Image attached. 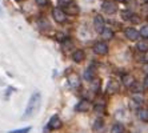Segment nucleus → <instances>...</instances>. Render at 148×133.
Wrapping results in <instances>:
<instances>
[{"label": "nucleus", "instance_id": "obj_12", "mask_svg": "<svg viewBox=\"0 0 148 133\" xmlns=\"http://www.w3.org/2000/svg\"><path fill=\"white\" fill-rule=\"evenodd\" d=\"M68 83H69V85L72 87L73 89H77L80 87V78L77 77L76 75H71L68 77Z\"/></svg>", "mask_w": 148, "mask_h": 133}, {"label": "nucleus", "instance_id": "obj_3", "mask_svg": "<svg viewBox=\"0 0 148 133\" xmlns=\"http://www.w3.org/2000/svg\"><path fill=\"white\" fill-rule=\"evenodd\" d=\"M52 16L55 19L56 23H64L66 21V14L62 8H53L52 10Z\"/></svg>", "mask_w": 148, "mask_h": 133}, {"label": "nucleus", "instance_id": "obj_23", "mask_svg": "<svg viewBox=\"0 0 148 133\" xmlns=\"http://www.w3.org/2000/svg\"><path fill=\"white\" fill-rule=\"evenodd\" d=\"M69 3H72V0H59V4H60V7L64 8L66 5H68Z\"/></svg>", "mask_w": 148, "mask_h": 133}, {"label": "nucleus", "instance_id": "obj_26", "mask_svg": "<svg viewBox=\"0 0 148 133\" xmlns=\"http://www.w3.org/2000/svg\"><path fill=\"white\" fill-rule=\"evenodd\" d=\"M95 110H96V112H103V110H104V105H96V106H95Z\"/></svg>", "mask_w": 148, "mask_h": 133}, {"label": "nucleus", "instance_id": "obj_19", "mask_svg": "<svg viewBox=\"0 0 148 133\" xmlns=\"http://www.w3.org/2000/svg\"><path fill=\"white\" fill-rule=\"evenodd\" d=\"M123 130H124V125L120 123L114 124V126H112V133H123Z\"/></svg>", "mask_w": 148, "mask_h": 133}, {"label": "nucleus", "instance_id": "obj_17", "mask_svg": "<svg viewBox=\"0 0 148 133\" xmlns=\"http://www.w3.org/2000/svg\"><path fill=\"white\" fill-rule=\"evenodd\" d=\"M138 49L140 52H147L148 51V41H147V39L143 40V41H139L138 43Z\"/></svg>", "mask_w": 148, "mask_h": 133}, {"label": "nucleus", "instance_id": "obj_6", "mask_svg": "<svg viewBox=\"0 0 148 133\" xmlns=\"http://www.w3.org/2000/svg\"><path fill=\"white\" fill-rule=\"evenodd\" d=\"M93 52L95 53H97V55H106L108 52V47L106 43H103V41H99V43H96V44L93 45Z\"/></svg>", "mask_w": 148, "mask_h": 133}, {"label": "nucleus", "instance_id": "obj_14", "mask_svg": "<svg viewBox=\"0 0 148 133\" xmlns=\"http://www.w3.org/2000/svg\"><path fill=\"white\" fill-rule=\"evenodd\" d=\"M138 117L141 121H148V109L140 108V109L138 110Z\"/></svg>", "mask_w": 148, "mask_h": 133}, {"label": "nucleus", "instance_id": "obj_2", "mask_svg": "<svg viewBox=\"0 0 148 133\" xmlns=\"http://www.w3.org/2000/svg\"><path fill=\"white\" fill-rule=\"evenodd\" d=\"M101 10H103L104 14L114 15L115 12H116V10H117V5L115 3H112V1H104L103 5H101Z\"/></svg>", "mask_w": 148, "mask_h": 133}, {"label": "nucleus", "instance_id": "obj_29", "mask_svg": "<svg viewBox=\"0 0 148 133\" xmlns=\"http://www.w3.org/2000/svg\"><path fill=\"white\" fill-rule=\"evenodd\" d=\"M144 1H145V3H147V4H148V0H144Z\"/></svg>", "mask_w": 148, "mask_h": 133}, {"label": "nucleus", "instance_id": "obj_7", "mask_svg": "<svg viewBox=\"0 0 148 133\" xmlns=\"http://www.w3.org/2000/svg\"><path fill=\"white\" fill-rule=\"evenodd\" d=\"M63 11H64V14L66 15H77L80 12V10H79V7L76 5L75 3H69L68 5H66L64 8H62Z\"/></svg>", "mask_w": 148, "mask_h": 133}, {"label": "nucleus", "instance_id": "obj_10", "mask_svg": "<svg viewBox=\"0 0 148 133\" xmlns=\"http://www.w3.org/2000/svg\"><path fill=\"white\" fill-rule=\"evenodd\" d=\"M117 91H119V83H117L116 80H110L107 84V93L114 95V93H116Z\"/></svg>", "mask_w": 148, "mask_h": 133}, {"label": "nucleus", "instance_id": "obj_4", "mask_svg": "<svg viewBox=\"0 0 148 133\" xmlns=\"http://www.w3.org/2000/svg\"><path fill=\"white\" fill-rule=\"evenodd\" d=\"M90 109H92V102L90 100H80L76 105V110L79 112H88Z\"/></svg>", "mask_w": 148, "mask_h": 133}, {"label": "nucleus", "instance_id": "obj_15", "mask_svg": "<svg viewBox=\"0 0 148 133\" xmlns=\"http://www.w3.org/2000/svg\"><path fill=\"white\" fill-rule=\"evenodd\" d=\"M101 38H103L104 40H111V39L114 38V32H112V29L104 28L103 31H101Z\"/></svg>", "mask_w": 148, "mask_h": 133}, {"label": "nucleus", "instance_id": "obj_21", "mask_svg": "<svg viewBox=\"0 0 148 133\" xmlns=\"http://www.w3.org/2000/svg\"><path fill=\"white\" fill-rule=\"evenodd\" d=\"M140 36L141 38H144V39H148V25H144V27H141L140 29Z\"/></svg>", "mask_w": 148, "mask_h": 133}, {"label": "nucleus", "instance_id": "obj_25", "mask_svg": "<svg viewBox=\"0 0 148 133\" xmlns=\"http://www.w3.org/2000/svg\"><path fill=\"white\" fill-rule=\"evenodd\" d=\"M35 1H36V3H38L39 5H47L49 0H35Z\"/></svg>", "mask_w": 148, "mask_h": 133}, {"label": "nucleus", "instance_id": "obj_5", "mask_svg": "<svg viewBox=\"0 0 148 133\" xmlns=\"http://www.w3.org/2000/svg\"><path fill=\"white\" fill-rule=\"evenodd\" d=\"M124 35H125L127 39H130L131 41H136L139 39V36H140L139 31H136L135 28H131V27H128L124 29Z\"/></svg>", "mask_w": 148, "mask_h": 133}, {"label": "nucleus", "instance_id": "obj_8", "mask_svg": "<svg viewBox=\"0 0 148 133\" xmlns=\"http://www.w3.org/2000/svg\"><path fill=\"white\" fill-rule=\"evenodd\" d=\"M104 19L103 16H100V15H97L96 17H95V20H93V27H95V29H96V32H99V33H101V31H103L104 28Z\"/></svg>", "mask_w": 148, "mask_h": 133}, {"label": "nucleus", "instance_id": "obj_18", "mask_svg": "<svg viewBox=\"0 0 148 133\" xmlns=\"http://www.w3.org/2000/svg\"><path fill=\"white\" fill-rule=\"evenodd\" d=\"M93 77H95V72H93V68H88L86 72H84V78H86L87 81H91Z\"/></svg>", "mask_w": 148, "mask_h": 133}, {"label": "nucleus", "instance_id": "obj_11", "mask_svg": "<svg viewBox=\"0 0 148 133\" xmlns=\"http://www.w3.org/2000/svg\"><path fill=\"white\" fill-rule=\"evenodd\" d=\"M84 57H86V53H84L82 49H76L72 53V60L76 63H82L83 60H84Z\"/></svg>", "mask_w": 148, "mask_h": 133}, {"label": "nucleus", "instance_id": "obj_1", "mask_svg": "<svg viewBox=\"0 0 148 133\" xmlns=\"http://www.w3.org/2000/svg\"><path fill=\"white\" fill-rule=\"evenodd\" d=\"M39 102H40V93H34L31 96V99L28 101V105H27V110H25L24 116H29L32 113L36 110V108L39 106Z\"/></svg>", "mask_w": 148, "mask_h": 133}, {"label": "nucleus", "instance_id": "obj_24", "mask_svg": "<svg viewBox=\"0 0 148 133\" xmlns=\"http://www.w3.org/2000/svg\"><path fill=\"white\" fill-rule=\"evenodd\" d=\"M56 35H58V36H56V39H58L59 41H62V43L64 40H67V39H68L67 36H64V33H60V32H59V33H56Z\"/></svg>", "mask_w": 148, "mask_h": 133}, {"label": "nucleus", "instance_id": "obj_22", "mask_svg": "<svg viewBox=\"0 0 148 133\" xmlns=\"http://www.w3.org/2000/svg\"><path fill=\"white\" fill-rule=\"evenodd\" d=\"M31 130V128H23V129H16V130H11L10 133H28Z\"/></svg>", "mask_w": 148, "mask_h": 133}, {"label": "nucleus", "instance_id": "obj_20", "mask_svg": "<svg viewBox=\"0 0 148 133\" xmlns=\"http://www.w3.org/2000/svg\"><path fill=\"white\" fill-rule=\"evenodd\" d=\"M103 125H104V121L101 119H97L96 121H95V124H93V129L95 130H99V129H101L103 128Z\"/></svg>", "mask_w": 148, "mask_h": 133}, {"label": "nucleus", "instance_id": "obj_28", "mask_svg": "<svg viewBox=\"0 0 148 133\" xmlns=\"http://www.w3.org/2000/svg\"><path fill=\"white\" fill-rule=\"evenodd\" d=\"M115 1H117V3H123V1H125V0H115Z\"/></svg>", "mask_w": 148, "mask_h": 133}, {"label": "nucleus", "instance_id": "obj_27", "mask_svg": "<svg viewBox=\"0 0 148 133\" xmlns=\"http://www.w3.org/2000/svg\"><path fill=\"white\" fill-rule=\"evenodd\" d=\"M143 85H144V88H145V89H148V75L145 76V78H144V84H143Z\"/></svg>", "mask_w": 148, "mask_h": 133}, {"label": "nucleus", "instance_id": "obj_16", "mask_svg": "<svg viewBox=\"0 0 148 133\" xmlns=\"http://www.w3.org/2000/svg\"><path fill=\"white\" fill-rule=\"evenodd\" d=\"M121 17H123L124 20H138V17H135V14H132V12H130V11H123L121 12Z\"/></svg>", "mask_w": 148, "mask_h": 133}, {"label": "nucleus", "instance_id": "obj_9", "mask_svg": "<svg viewBox=\"0 0 148 133\" xmlns=\"http://www.w3.org/2000/svg\"><path fill=\"white\" fill-rule=\"evenodd\" d=\"M62 120L59 119L58 116H53V117H51V120H49V124H48V128L49 129H52V130H58V129H60L62 128Z\"/></svg>", "mask_w": 148, "mask_h": 133}, {"label": "nucleus", "instance_id": "obj_13", "mask_svg": "<svg viewBox=\"0 0 148 133\" xmlns=\"http://www.w3.org/2000/svg\"><path fill=\"white\" fill-rule=\"evenodd\" d=\"M121 80H123V84L127 87V88H131L135 84V78H134V76H131V75H124Z\"/></svg>", "mask_w": 148, "mask_h": 133}]
</instances>
